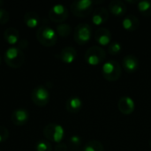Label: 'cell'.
Returning <instances> with one entry per match:
<instances>
[{"label":"cell","mask_w":151,"mask_h":151,"mask_svg":"<svg viewBox=\"0 0 151 151\" xmlns=\"http://www.w3.org/2000/svg\"><path fill=\"white\" fill-rule=\"evenodd\" d=\"M84 58L88 65H98L106 58V52L100 46H92L87 50Z\"/></svg>","instance_id":"obj_5"},{"label":"cell","mask_w":151,"mask_h":151,"mask_svg":"<svg viewBox=\"0 0 151 151\" xmlns=\"http://www.w3.org/2000/svg\"><path fill=\"white\" fill-rule=\"evenodd\" d=\"M139 12L145 17L151 16V1L149 0H142L137 3Z\"/></svg>","instance_id":"obj_21"},{"label":"cell","mask_w":151,"mask_h":151,"mask_svg":"<svg viewBox=\"0 0 151 151\" xmlns=\"http://www.w3.org/2000/svg\"><path fill=\"white\" fill-rule=\"evenodd\" d=\"M150 147L151 148V140H150Z\"/></svg>","instance_id":"obj_31"},{"label":"cell","mask_w":151,"mask_h":151,"mask_svg":"<svg viewBox=\"0 0 151 151\" xmlns=\"http://www.w3.org/2000/svg\"><path fill=\"white\" fill-rule=\"evenodd\" d=\"M29 119V113L26 109L19 108L15 110L11 116L12 122L16 126H23L25 125Z\"/></svg>","instance_id":"obj_12"},{"label":"cell","mask_w":151,"mask_h":151,"mask_svg":"<svg viewBox=\"0 0 151 151\" xmlns=\"http://www.w3.org/2000/svg\"><path fill=\"white\" fill-rule=\"evenodd\" d=\"M122 26L126 30L132 32V31H135L139 28L140 21H139V19L135 15L129 14L124 18V19L122 21Z\"/></svg>","instance_id":"obj_17"},{"label":"cell","mask_w":151,"mask_h":151,"mask_svg":"<svg viewBox=\"0 0 151 151\" xmlns=\"http://www.w3.org/2000/svg\"><path fill=\"white\" fill-rule=\"evenodd\" d=\"M82 151H104V145L96 140H92L86 143Z\"/></svg>","instance_id":"obj_23"},{"label":"cell","mask_w":151,"mask_h":151,"mask_svg":"<svg viewBox=\"0 0 151 151\" xmlns=\"http://www.w3.org/2000/svg\"><path fill=\"white\" fill-rule=\"evenodd\" d=\"M3 4H4V2H3L2 0H0V8L3 6Z\"/></svg>","instance_id":"obj_30"},{"label":"cell","mask_w":151,"mask_h":151,"mask_svg":"<svg viewBox=\"0 0 151 151\" xmlns=\"http://www.w3.org/2000/svg\"><path fill=\"white\" fill-rule=\"evenodd\" d=\"M121 44L119 42H112L108 46V52L111 55H117L121 51Z\"/></svg>","instance_id":"obj_26"},{"label":"cell","mask_w":151,"mask_h":151,"mask_svg":"<svg viewBox=\"0 0 151 151\" xmlns=\"http://www.w3.org/2000/svg\"><path fill=\"white\" fill-rule=\"evenodd\" d=\"M4 39L11 45H14L20 41L19 33L14 27H8L4 32Z\"/></svg>","instance_id":"obj_19"},{"label":"cell","mask_w":151,"mask_h":151,"mask_svg":"<svg viewBox=\"0 0 151 151\" xmlns=\"http://www.w3.org/2000/svg\"><path fill=\"white\" fill-rule=\"evenodd\" d=\"M0 65H1V56H0Z\"/></svg>","instance_id":"obj_32"},{"label":"cell","mask_w":151,"mask_h":151,"mask_svg":"<svg viewBox=\"0 0 151 151\" xmlns=\"http://www.w3.org/2000/svg\"><path fill=\"white\" fill-rule=\"evenodd\" d=\"M36 151H52V146L48 141H39L35 145Z\"/></svg>","instance_id":"obj_25"},{"label":"cell","mask_w":151,"mask_h":151,"mask_svg":"<svg viewBox=\"0 0 151 151\" xmlns=\"http://www.w3.org/2000/svg\"><path fill=\"white\" fill-rule=\"evenodd\" d=\"M49 18L51 21L61 24L68 18V10L64 4H55L49 11Z\"/></svg>","instance_id":"obj_9"},{"label":"cell","mask_w":151,"mask_h":151,"mask_svg":"<svg viewBox=\"0 0 151 151\" xmlns=\"http://www.w3.org/2000/svg\"><path fill=\"white\" fill-rule=\"evenodd\" d=\"M81 138L78 135H73L68 140V146L72 150H78L81 146Z\"/></svg>","instance_id":"obj_24"},{"label":"cell","mask_w":151,"mask_h":151,"mask_svg":"<svg viewBox=\"0 0 151 151\" xmlns=\"http://www.w3.org/2000/svg\"><path fill=\"white\" fill-rule=\"evenodd\" d=\"M10 19V14L9 12L4 9V8H0V24L4 25L6 24Z\"/></svg>","instance_id":"obj_27"},{"label":"cell","mask_w":151,"mask_h":151,"mask_svg":"<svg viewBox=\"0 0 151 151\" xmlns=\"http://www.w3.org/2000/svg\"><path fill=\"white\" fill-rule=\"evenodd\" d=\"M92 22L96 25L100 26L105 23L109 19V11L104 7H97L92 12Z\"/></svg>","instance_id":"obj_11"},{"label":"cell","mask_w":151,"mask_h":151,"mask_svg":"<svg viewBox=\"0 0 151 151\" xmlns=\"http://www.w3.org/2000/svg\"><path fill=\"white\" fill-rule=\"evenodd\" d=\"M56 31H57L58 35L63 38H66L72 33V27L67 23H61L57 26Z\"/></svg>","instance_id":"obj_22"},{"label":"cell","mask_w":151,"mask_h":151,"mask_svg":"<svg viewBox=\"0 0 151 151\" xmlns=\"http://www.w3.org/2000/svg\"><path fill=\"white\" fill-rule=\"evenodd\" d=\"M40 17L35 12L30 11L26 12V14L24 15V23L27 27L31 29L37 27L40 24Z\"/></svg>","instance_id":"obj_18"},{"label":"cell","mask_w":151,"mask_h":151,"mask_svg":"<svg viewBox=\"0 0 151 151\" xmlns=\"http://www.w3.org/2000/svg\"><path fill=\"white\" fill-rule=\"evenodd\" d=\"M109 11L110 12L117 17L124 16L127 11V4L120 0H113L109 4Z\"/></svg>","instance_id":"obj_16"},{"label":"cell","mask_w":151,"mask_h":151,"mask_svg":"<svg viewBox=\"0 0 151 151\" xmlns=\"http://www.w3.org/2000/svg\"><path fill=\"white\" fill-rule=\"evenodd\" d=\"M118 108L124 115H130L134 111L135 104L130 96H121L118 102Z\"/></svg>","instance_id":"obj_10"},{"label":"cell","mask_w":151,"mask_h":151,"mask_svg":"<svg viewBox=\"0 0 151 151\" xmlns=\"http://www.w3.org/2000/svg\"><path fill=\"white\" fill-rule=\"evenodd\" d=\"M91 35L92 28L88 23H80L74 28L73 39L80 45L86 44L90 40Z\"/></svg>","instance_id":"obj_7"},{"label":"cell","mask_w":151,"mask_h":151,"mask_svg":"<svg viewBox=\"0 0 151 151\" xmlns=\"http://www.w3.org/2000/svg\"><path fill=\"white\" fill-rule=\"evenodd\" d=\"M94 2L91 0H77L71 4L72 13L79 18H86L93 12Z\"/></svg>","instance_id":"obj_4"},{"label":"cell","mask_w":151,"mask_h":151,"mask_svg":"<svg viewBox=\"0 0 151 151\" xmlns=\"http://www.w3.org/2000/svg\"><path fill=\"white\" fill-rule=\"evenodd\" d=\"M95 40L102 46H107L111 43V33L105 27H99L95 32Z\"/></svg>","instance_id":"obj_13"},{"label":"cell","mask_w":151,"mask_h":151,"mask_svg":"<svg viewBox=\"0 0 151 151\" xmlns=\"http://www.w3.org/2000/svg\"><path fill=\"white\" fill-rule=\"evenodd\" d=\"M55 151H68V146L65 143H58L55 147Z\"/></svg>","instance_id":"obj_29"},{"label":"cell","mask_w":151,"mask_h":151,"mask_svg":"<svg viewBox=\"0 0 151 151\" xmlns=\"http://www.w3.org/2000/svg\"><path fill=\"white\" fill-rule=\"evenodd\" d=\"M4 61L6 65L12 68H19L25 62V54L18 47L8 48L4 55Z\"/></svg>","instance_id":"obj_1"},{"label":"cell","mask_w":151,"mask_h":151,"mask_svg":"<svg viewBox=\"0 0 151 151\" xmlns=\"http://www.w3.org/2000/svg\"><path fill=\"white\" fill-rule=\"evenodd\" d=\"M123 68L127 73H134L139 67V60L137 57L132 54H128L124 57L122 60Z\"/></svg>","instance_id":"obj_14"},{"label":"cell","mask_w":151,"mask_h":151,"mask_svg":"<svg viewBox=\"0 0 151 151\" xmlns=\"http://www.w3.org/2000/svg\"><path fill=\"white\" fill-rule=\"evenodd\" d=\"M0 151H1V150H0Z\"/></svg>","instance_id":"obj_33"},{"label":"cell","mask_w":151,"mask_h":151,"mask_svg":"<svg viewBox=\"0 0 151 151\" xmlns=\"http://www.w3.org/2000/svg\"><path fill=\"white\" fill-rule=\"evenodd\" d=\"M43 135L45 138L50 141L58 143H60L65 136V130L62 126L58 124L50 123L45 126L43 128Z\"/></svg>","instance_id":"obj_6"},{"label":"cell","mask_w":151,"mask_h":151,"mask_svg":"<svg viewBox=\"0 0 151 151\" xmlns=\"http://www.w3.org/2000/svg\"><path fill=\"white\" fill-rule=\"evenodd\" d=\"M77 57V51L72 46H66L62 49L59 54L60 60L65 64H72L74 62Z\"/></svg>","instance_id":"obj_15"},{"label":"cell","mask_w":151,"mask_h":151,"mask_svg":"<svg viewBox=\"0 0 151 151\" xmlns=\"http://www.w3.org/2000/svg\"><path fill=\"white\" fill-rule=\"evenodd\" d=\"M9 137V131L6 127L0 126V143L4 142Z\"/></svg>","instance_id":"obj_28"},{"label":"cell","mask_w":151,"mask_h":151,"mask_svg":"<svg viewBox=\"0 0 151 151\" xmlns=\"http://www.w3.org/2000/svg\"><path fill=\"white\" fill-rule=\"evenodd\" d=\"M103 77L108 81H118L122 74V67L116 60H109L103 65L102 67Z\"/></svg>","instance_id":"obj_3"},{"label":"cell","mask_w":151,"mask_h":151,"mask_svg":"<svg viewBox=\"0 0 151 151\" xmlns=\"http://www.w3.org/2000/svg\"><path fill=\"white\" fill-rule=\"evenodd\" d=\"M36 38L42 45L45 47H51L56 44L58 41V35L53 28L43 25L37 29Z\"/></svg>","instance_id":"obj_2"},{"label":"cell","mask_w":151,"mask_h":151,"mask_svg":"<svg viewBox=\"0 0 151 151\" xmlns=\"http://www.w3.org/2000/svg\"><path fill=\"white\" fill-rule=\"evenodd\" d=\"M50 96L49 90L42 85L35 87L31 92L32 102L39 107L47 105L50 102Z\"/></svg>","instance_id":"obj_8"},{"label":"cell","mask_w":151,"mask_h":151,"mask_svg":"<svg viewBox=\"0 0 151 151\" xmlns=\"http://www.w3.org/2000/svg\"><path fill=\"white\" fill-rule=\"evenodd\" d=\"M65 108L70 113H77L82 108V101L78 96H72L66 101Z\"/></svg>","instance_id":"obj_20"}]
</instances>
